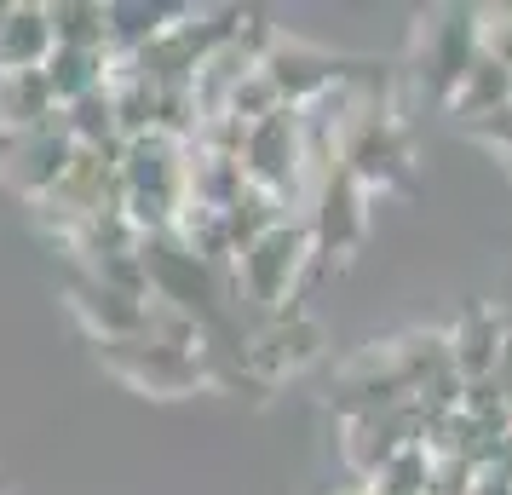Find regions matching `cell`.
<instances>
[{
  "label": "cell",
  "mask_w": 512,
  "mask_h": 495,
  "mask_svg": "<svg viewBox=\"0 0 512 495\" xmlns=\"http://www.w3.org/2000/svg\"><path fill=\"white\" fill-rule=\"evenodd\" d=\"M110 70H116L110 52H75V47H52V58L41 64L52 98H58V110L75 104V98L98 93V87H110Z\"/></svg>",
  "instance_id": "8"
},
{
  "label": "cell",
  "mask_w": 512,
  "mask_h": 495,
  "mask_svg": "<svg viewBox=\"0 0 512 495\" xmlns=\"http://www.w3.org/2000/svg\"><path fill=\"white\" fill-rule=\"evenodd\" d=\"M70 156H75V139H70V127H64V110H58V116L41 121L35 133H18V139L0 144V179H6L12 196H24L29 208H35L41 196L58 190Z\"/></svg>",
  "instance_id": "2"
},
{
  "label": "cell",
  "mask_w": 512,
  "mask_h": 495,
  "mask_svg": "<svg viewBox=\"0 0 512 495\" xmlns=\"http://www.w3.org/2000/svg\"><path fill=\"white\" fill-rule=\"evenodd\" d=\"M104 369L116 380H127L133 392H150V398H185V392H202L213 386L208 375V352H173V346H156V340H104L98 346Z\"/></svg>",
  "instance_id": "1"
},
{
  "label": "cell",
  "mask_w": 512,
  "mask_h": 495,
  "mask_svg": "<svg viewBox=\"0 0 512 495\" xmlns=\"http://www.w3.org/2000/svg\"><path fill=\"white\" fill-rule=\"evenodd\" d=\"M47 24H52V47L110 52V6H98V0H52Z\"/></svg>",
  "instance_id": "9"
},
{
  "label": "cell",
  "mask_w": 512,
  "mask_h": 495,
  "mask_svg": "<svg viewBox=\"0 0 512 495\" xmlns=\"http://www.w3.org/2000/svg\"><path fill=\"white\" fill-rule=\"evenodd\" d=\"M305 254H311V231L277 219L259 242H248V248L236 254V283L248 288L259 306H282V294H288L294 277L305 271Z\"/></svg>",
  "instance_id": "3"
},
{
  "label": "cell",
  "mask_w": 512,
  "mask_h": 495,
  "mask_svg": "<svg viewBox=\"0 0 512 495\" xmlns=\"http://www.w3.org/2000/svg\"><path fill=\"white\" fill-rule=\"evenodd\" d=\"M52 58V24H47V6H6L0 18V75L12 70H41Z\"/></svg>",
  "instance_id": "6"
},
{
  "label": "cell",
  "mask_w": 512,
  "mask_h": 495,
  "mask_svg": "<svg viewBox=\"0 0 512 495\" xmlns=\"http://www.w3.org/2000/svg\"><path fill=\"white\" fill-rule=\"evenodd\" d=\"M58 116V98H52L47 75L41 70H12L0 75V133H35L41 121Z\"/></svg>",
  "instance_id": "7"
},
{
  "label": "cell",
  "mask_w": 512,
  "mask_h": 495,
  "mask_svg": "<svg viewBox=\"0 0 512 495\" xmlns=\"http://www.w3.org/2000/svg\"><path fill=\"white\" fill-rule=\"evenodd\" d=\"M70 311L87 323V334H93L98 346L104 340H133V334L144 329V300H133V294H116V288H104L98 277H87V271H70Z\"/></svg>",
  "instance_id": "5"
},
{
  "label": "cell",
  "mask_w": 512,
  "mask_h": 495,
  "mask_svg": "<svg viewBox=\"0 0 512 495\" xmlns=\"http://www.w3.org/2000/svg\"><path fill=\"white\" fill-rule=\"evenodd\" d=\"M323 346V329L300 317V311H277L271 317V329L248 334V346H242V375H254L259 386H271V380L294 375L300 363H311Z\"/></svg>",
  "instance_id": "4"
},
{
  "label": "cell",
  "mask_w": 512,
  "mask_h": 495,
  "mask_svg": "<svg viewBox=\"0 0 512 495\" xmlns=\"http://www.w3.org/2000/svg\"><path fill=\"white\" fill-rule=\"evenodd\" d=\"M0 18H6V0H0Z\"/></svg>",
  "instance_id": "10"
}]
</instances>
